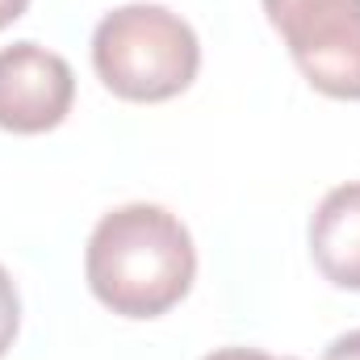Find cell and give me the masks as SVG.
Segmentation results:
<instances>
[{
    "label": "cell",
    "mask_w": 360,
    "mask_h": 360,
    "mask_svg": "<svg viewBox=\"0 0 360 360\" xmlns=\"http://www.w3.org/2000/svg\"><path fill=\"white\" fill-rule=\"evenodd\" d=\"M84 276L96 302L113 314L160 319L188 293L197 248L176 214L151 201H130L92 226Z\"/></svg>",
    "instance_id": "obj_1"
},
{
    "label": "cell",
    "mask_w": 360,
    "mask_h": 360,
    "mask_svg": "<svg viewBox=\"0 0 360 360\" xmlns=\"http://www.w3.org/2000/svg\"><path fill=\"white\" fill-rule=\"evenodd\" d=\"M92 68L113 96L155 105L197 80L201 42L193 25L164 4H122L92 30Z\"/></svg>",
    "instance_id": "obj_2"
},
{
    "label": "cell",
    "mask_w": 360,
    "mask_h": 360,
    "mask_svg": "<svg viewBox=\"0 0 360 360\" xmlns=\"http://www.w3.org/2000/svg\"><path fill=\"white\" fill-rule=\"evenodd\" d=\"M264 13L310 89L360 101V0H264Z\"/></svg>",
    "instance_id": "obj_3"
},
{
    "label": "cell",
    "mask_w": 360,
    "mask_h": 360,
    "mask_svg": "<svg viewBox=\"0 0 360 360\" xmlns=\"http://www.w3.org/2000/svg\"><path fill=\"white\" fill-rule=\"evenodd\" d=\"M76 101L72 63L38 42L0 46V130L46 134Z\"/></svg>",
    "instance_id": "obj_4"
},
{
    "label": "cell",
    "mask_w": 360,
    "mask_h": 360,
    "mask_svg": "<svg viewBox=\"0 0 360 360\" xmlns=\"http://www.w3.org/2000/svg\"><path fill=\"white\" fill-rule=\"evenodd\" d=\"M310 256L331 285L360 289V180L331 188L310 214Z\"/></svg>",
    "instance_id": "obj_5"
},
{
    "label": "cell",
    "mask_w": 360,
    "mask_h": 360,
    "mask_svg": "<svg viewBox=\"0 0 360 360\" xmlns=\"http://www.w3.org/2000/svg\"><path fill=\"white\" fill-rule=\"evenodd\" d=\"M17 327H21V297H17L13 276L4 272V264H0V360H4L8 348H13Z\"/></svg>",
    "instance_id": "obj_6"
},
{
    "label": "cell",
    "mask_w": 360,
    "mask_h": 360,
    "mask_svg": "<svg viewBox=\"0 0 360 360\" xmlns=\"http://www.w3.org/2000/svg\"><path fill=\"white\" fill-rule=\"evenodd\" d=\"M323 360H360V331H348V335H340L327 352H323Z\"/></svg>",
    "instance_id": "obj_7"
},
{
    "label": "cell",
    "mask_w": 360,
    "mask_h": 360,
    "mask_svg": "<svg viewBox=\"0 0 360 360\" xmlns=\"http://www.w3.org/2000/svg\"><path fill=\"white\" fill-rule=\"evenodd\" d=\"M201 360H285V356H269L260 348H218V352H210Z\"/></svg>",
    "instance_id": "obj_8"
},
{
    "label": "cell",
    "mask_w": 360,
    "mask_h": 360,
    "mask_svg": "<svg viewBox=\"0 0 360 360\" xmlns=\"http://www.w3.org/2000/svg\"><path fill=\"white\" fill-rule=\"evenodd\" d=\"M25 8H30V0H0V30H4V25H13Z\"/></svg>",
    "instance_id": "obj_9"
}]
</instances>
